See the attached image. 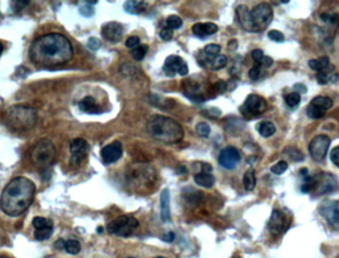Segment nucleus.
Masks as SVG:
<instances>
[{"instance_id":"nucleus-58","label":"nucleus","mask_w":339,"mask_h":258,"mask_svg":"<svg viewBox=\"0 0 339 258\" xmlns=\"http://www.w3.org/2000/svg\"><path fill=\"white\" fill-rule=\"evenodd\" d=\"M2 52H3V45L1 42H0V56H1Z\"/></svg>"},{"instance_id":"nucleus-52","label":"nucleus","mask_w":339,"mask_h":258,"mask_svg":"<svg viewBox=\"0 0 339 258\" xmlns=\"http://www.w3.org/2000/svg\"><path fill=\"white\" fill-rule=\"evenodd\" d=\"M178 74L181 75V76H187L189 74V67H188L186 62L180 67V69L178 71Z\"/></svg>"},{"instance_id":"nucleus-7","label":"nucleus","mask_w":339,"mask_h":258,"mask_svg":"<svg viewBox=\"0 0 339 258\" xmlns=\"http://www.w3.org/2000/svg\"><path fill=\"white\" fill-rule=\"evenodd\" d=\"M251 16L257 31L266 29L273 20L274 12L272 6L268 3H261L255 6L251 11Z\"/></svg>"},{"instance_id":"nucleus-12","label":"nucleus","mask_w":339,"mask_h":258,"mask_svg":"<svg viewBox=\"0 0 339 258\" xmlns=\"http://www.w3.org/2000/svg\"><path fill=\"white\" fill-rule=\"evenodd\" d=\"M290 222V218L284 211L280 209H274L268 222V228L272 234L280 235L289 228Z\"/></svg>"},{"instance_id":"nucleus-11","label":"nucleus","mask_w":339,"mask_h":258,"mask_svg":"<svg viewBox=\"0 0 339 258\" xmlns=\"http://www.w3.org/2000/svg\"><path fill=\"white\" fill-rule=\"evenodd\" d=\"M330 142V138L324 134L313 137L308 146L309 154L312 159L315 161H322L327 154Z\"/></svg>"},{"instance_id":"nucleus-30","label":"nucleus","mask_w":339,"mask_h":258,"mask_svg":"<svg viewBox=\"0 0 339 258\" xmlns=\"http://www.w3.org/2000/svg\"><path fill=\"white\" fill-rule=\"evenodd\" d=\"M64 249L69 254L76 255V254H79L81 252L82 246H81L80 241H78L76 239H69V240L65 241V248Z\"/></svg>"},{"instance_id":"nucleus-29","label":"nucleus","mask_w":339,"mask_h":258,"mask_svg":"<svg viewBox=\"0 0 339 258\" xmlns=\"http://www.w3.org/2000/svg\"><path fill=\"white\" fill-rule=\"evenodd\" d=\"M325 112H326L325 109L311 103H309V105L306 107V114L308 115V117L312 119H319L323 117Z\"/></svg>"},{"instance_id":"nucleus-28","label":"nucleus","mask_w":339,"mask_h":258,"mask_svg":"<svg viewBox=\"0 0 339 258\" xmlns=\"http://www.w3.org/2000/svg\"><path fill=\"white\" fill-rule=\"evenodd\" d=\"M33 226L36 229H44V228H54V223L52 219L43 217V216H36L33 218L32 221Z\"/></svg>"},{"instance_id":"nucleus-48","label":"nucleus","mask_w":339,"mask_h":258,"mask_svg":"<svg viewBox=\"0 0 339 258\" xmlns=\"http://www.w3.org/2000/svg\"><path fill=\"white\" fill-rule=\"evenodd\" d=\"M251 56L253 58V60L256 62V63H260L262 61V59L264 58V53L262 50L260 49H255L252 51L251 53Z\"/></svg>"},{"instance_id":"nucleus-26","label":"nucleus","mask_w":339,"mask_h":258,"mask_svg":"<svg viewBox=\"0 0 339 258\" xmlns=\"http://www.w3.org/2000/svg\"><path fill=\"white\" fill-rule=\"evenodd\" d=\"M308 67L311 70L316 71L317 73L325 71L329 67V59H328V57L323 56V57H320L319 59H316V60H314V59L309 60L308 61Z\"/></svg>"},{"instance_id":"nucleus-42","label":"nucleus","mask_w":339,"mask_h":258,"mask_svg":"<svg viewBox=\"0 0 339 258\" xmlns=\"http://www.w3.org/2000/svg\"><path fill=\"white\" fill-rule=\"evenodd\" d=\"M101 45H102L101 41L96 37H92L88 41V47L93 51H97L98 49H100Z\"/></svg>"},{"instance_id":"nucleus-5","label":"nucleus","mask_w":339,"mask_h":258,"mask_svg":"<svg viewBox=\"0 0 339 258\" xmlns=\"http://www.w3.org/2000/svg\"><path fill=\"white\" fill-rule=\"evenodd\" d=\"M138 226L139 221L135 217L129 215H120L110 221L107 224L106 229L110 234L120 237H128L135 231Z\"/></svg>"},{"instance_id":"nucleus-46","label":"nucleus","mask_w":339,"mask_h":258,"mask_svg":"<svg viewBox=\"0 0 339 258\" xmlns=\"http://www.w3.org/2000/svg\"><path fill=\"white\" fill-rule=\"evenodd\" d=\"M329 78H330V76H328L326 70L322 71V72H318L317 76H316V80H317L318 84H320V85H326L329 82Z\"/></svg>"},{"instance_id":"nucleus-61","label":"nucleus","mask_w":339,"mask_h":258,"mask_svg":"<svg viewBox=\"0 0 339 258\" xmlns=\"http://www.w3.org/2000/svg\"><path fill=\"white\" fill-rule=\"evenodd\" d=\"M127 258H133V257H127Z\"/></svg>"},{"instance_id":"nucleus-34","label":"nucleus","mask_w":339,"mask_h":258,"mask_svg":"<svg viewBox=\"0 0 339 258\" xmlns=\"http://www.w3.org/2000/svg\"><path fill=\"white\" fill-rule=\"evenodd\" d=\"M54 228H44V229H36L34 236L35 239L38 241H44L49 239L52 236Z\"/></svg>"},{"instance_id":"nucleus-56","label":"nucleus","mask_w":339,"mask_h":258,"mask_svg":"<svg viewBox=\"0 0 339 258\" xmlns=\"http://www.w3.org/2000/svg\"><path fill=\"white\" fill-rule=\"evenodd\" d=\"M339 80V75L338 74H332L329 78V82L331 83H336Z\"/></svg>"},{"instance_id":"nucleus-15","label":"nucleus","mask_w":339,"mask_h":258,"mask_svg":"<svg viewBox=\"0 0 339 258\" xmlns=\"http://www.w3.org/2000/svg\"><path fill=\"white\" fill-rule=\"evenodd\" d=\"M123 153L122 144L119 141H114L102 148L100 154L105 164H112L118 161Z\"/></svg>"},{"instance_id":"nucleus-57","label":"nucleus","mask_w":339,"mask_h":258,"mask_svg":"<svg viewBox=\"0 0 339 258\" xmlns=\"http://www.w3.org/2000/svg\"><path fill=\"white\" fill-rule=\"evenodd\" d=\"M86 4H88V5L92 6V5H96V4H97V1H86Z\"/></svg>"},{"instance_id":"nucleus-41","label":"nucleus","mask_w":339,"mask_h":258,"mask_svg":"<svg viewBox=\"0 0 339 258\" xmlns=\"http://www.w3.org/2000/svg\"><path fill=\"white\" fill-rule=\"evenodd\" d=\"M268 37L270 38V40H272L274 42H277V43L285 42V35L282 32L278 31V30H271L268 33Z\"/></svg>"},{"instance_id":"nucleus-36","label":"nucleus","mask_w":339,"mask_h":258,"mask_svg":"<svg viewBox=\"0 0 339 258\" xmlns=\"http://www.w3.org/2000/svg\"><path fill=\"white\" fill-rule=\"evenodd\" d=\"M288 168H289L288 163L286 161L282 160V161H279L277 164H275L271 167V172L275 175H282L288 170Z\"/></svg>"},{"instance_id":"nucleus-62","label":"nucleus","mask_w":339,"mask_h":258,"mask_svg":"<svg viewBox=\"0 0 339 258\" xmlns=\"http://www.w3.org/2000/svg\"><path fill=\"white\" fill-rule=\"evenodd\" d=\"M0 258H4V257H0Z\"/></svg>"},{"instance_id":"nucleus-24","label":"nucleus","mask_w":339,"mask_h":258,"mask_svg":"<svg viewBox=\"0 0 339 258\" xmlns=\"http://www.w3.org/2000/svg\"><path fill=\"white\" fill-rule=\"evenodd\" d=\"M257 130L261 136L268 138L275 134L276 126L271 121H262L257 125Z\"/></svg>"},{"instance_id":"nucleus-14","label":"nucleus","mask_w":339,"mask_h":258,"mask_svg":"<svg viewBox=\"0 0 339 258\" xmlns=\"http://www.w3.org/2000/svg\"><path fill=\"white\" fill-rule=\"evenodd\" d=\"M90 146L88 142L83 138H76L70 144V151L72 154L71 163L73 165L80 164L89 152Z\"/></svg>"},{"instance_id":"nucleus-44","label":"nucleus","mask_w":339,"mask_h":258,"mask_svg":"<svg viewBox=\"0 0 339 258\" xmlns=\"http://www.w3.org/2000/svg\"><path fill=\"white\" fill-rule=\"evenodd\" d=\"M139 45H140V38L138 36H131L125 42V46L130 49H134L138 47Z\"/></svg>"},{"instance_id":"nucleus-20","label":"nucleus","mask_w":339,"mask_h":258,"mask_svg":"<svg viewBox=\"0 0 339 258\" xmlns=\"http://www.w3.org/2000/svg\"><path fill=\"white\" fill-rule=\"evenodd\" d=\"M160 208H161V219L167 222L171 219V209H170V191L164 189L160 196Z\"/></svg>"},{"instance_id":"nucleus-43","label":"nucleus","mask_w":339,"mask_h":258,"mask_svg":"<svg viewBox=\"0 0 339 258\" xmlns=\"http://www.w3.org/2000/svg\"><path fill=\"white\" fill-rule=\"evenodd\" d=\"M174 36V31L169 28V27H165L161 30L160 32V38L164 41H170Z\"/></svg>"},{"instance_id":"nucleus-35","label":"nucleus","mask_w":339,"mask_h":258,"mask_svg":"<svg viewBox=\"0 0 339 258\" xmlns=\"http://www.w3.org/2000/svg\"><path fill=\"white\" fill-rule=\"evenodd\" d=\"M167 27L173 29H180L183 25V20L177 15H171L167 18Z\"/></svg>"},{"instance_id":"nucleus-18","label":"nucleus","mask_w":339,"mask_h":258,"mask_svg":"<svg viewBox=\"0 0 339 258\" xmlns=\"http://www.w3.org/2000/svg\"><path fill=\"white\" fill-rule=\"evenodd\" d=\"M184 63H185V61L180 56H176V55L169 56L165 61V65L163 67V72L166 74V76L173 78L176 76L180 67Z\"/></svg>"},{"instance_id":"nucleus-54","label":"nucleus","mask_w":339,"mask_h":258,"mask_svg":"<svg viewBox=\"0 0 339 258\" xmlns=\"http://www.w3.org/2000/svg\"><path fill=\"white\" fill-rule=\"evenodd\" d=\"M293 88H294V90L296 91V93L299 94V95L305 94V93H306V88H305V86L302 85V84H295Z\"/></svg>"},{"instance_id":"nucleus-37","label":"nucleus","mask_w":339,"mask_h":258,"mask_svg":"<svg viewBox=\"0 0 339 258\" xmlns=\"http://www.w3.org/2000/svg\"><path fill=\"white\" fill-rule=\"evenodd\" d=\"M221 51V47L217 44H208L204 47L203 52L208 56V57H216Z\"/></svg>"},{"instance_id":"nucleus-9","label":"nucleus","mask_w":339,"mask_h":258,"mask_svg":"<svg viewBox=\"0 0 339 258\" xmlns=\"http://www.w3.org/2000/svg\"><path fill=\"white\" fill-rule=\"evenodd\" d=\"M318 212L331 227L339 231V201H324L319 206Z\"/></svg>"},{"instance_id":"nucleus-39","label":"nucleus","mask_w":339,"mask_h":258,"mask_svg":"<svg viewBox=\"0 0 339 258\" xmlns=\"http://www.w3.org/2000/svg\"><path fill=\"white\" fill-rule=\"evenodd\" d=\"M261 73H262V66H261L260 63H256V64L251 68V70L249 71L248 76H249V78H250L252 81H257V80L260 78Z\"/></svg>"},{"instance_id":"nucleus-1","label":"nucleus","mask_w":339,"mask_h":258,"mask_svg":"<svg viewBox=\"0 0 339 258\" xmlns=\"http://www.w3.org/2000/svg\"><path fill=\"white\" fill-rule=\"evenodd\" d=\"M74 49L67 37L50 33L37 38L29 48L30 60L36 66L53 68L72 60Z\"/></svg>"},{"instance_id":"nucleus-10","label":"nucleus","mask_w":339,"mask_h":258,"mask_svg":"<svg viewBox=\"0 0 339 258\" xmlns=\"http://www.w3.org/2000/svg\"><path fill=\"white\" fill-rule=\"evenodd\" d=\"M313 180L314 185L312 192H314L317 196L333 193L338 189V182L336 178L330 174L321 173L317 176H314Z\"/></svg>"},{"instance_id":"nucleus-50","label":"nucleus","mask_w":339,"mask_h":258,"mask_svg":"<svg viewBox=\"0 0 339 258\" xmlns=\"http://www.w3.org/2000/svg\"><path fill=\"white\" fill-rule=\"evenodd\" d=\"M15 6H12L14 11H20L21 9H23L26 5L29 4L28 1H15V2H12Z\"/></svg>"},{"instance_id":"nucleus-27","label":"nucleus","mask_w":339,"mask_h":258,"mask_svg":"<svg viewBox=\"0 0 339 258\" xmlns=\"http://www.w3.org/2000/svg\"><path fill=\"white\" fill-rule=\"evenodd\" d=\"M243 184H244V187L247 191L251 192L255 189V186H256V176H255V171L254 169L250 168L248 169L244 176H243Z\"/></svg>"},{"instance_id":"nucleus-49","label":"nucleus","mask_w":339,"mask_h":258,"mask_svg":"<svg viewBox=\"0 0 339 258\" xmlns=\"http://www.w3.org/2000/svg\"><path fill=\"white\" fill-rule=\"evenodd\" d=\"M213 89H214L216 92L224 93L225 90H226V84H225V82H223V81H218L217 83L214 84Z\"/></svg>"},{"instance_id":"nucleus-38","label":"nucleus","mask_w":339,"mask_h":258,"mask_svg":"<svg viewBox=\"0 0 339 258\" xmlns=\"http://www.w3.org/2000/svg\"><path fill=\"white\" fill-rule=\"evenodd\" d=\"M285 152L288 154L289 158H290L291 160H292V161L299 162V161H302V160H303V154H302L299 150H297L296 148L287 149Z\"/></svg>"},{"instance_id":"nucleus-31","label":"nucleus","mask_w":339,"mask_h":258,"mask_svg":"<svg viewBox=\"0 0 339 258\" xmlns=\"http://www.w3.org/2000/svg\"><path fill=\"white\" fill-rule=\"evenodd\" d=\"M310 103L314 104L316 106H319V107H321V108H323L325 110L329 109L332 106V104H333L332 101L329 98H327V97H316V98L312 99Z\"/></svg>"},{"instance_id":"nucleus-33","label":"nucleus","mask_w":339,"mask_h":258,"mask_svg":"<svg viewBox=\"0 0 339 258\" xmlns=\"http://www.w3.org/2000/svg\"><path fill=\"white\" fill-rule=\"evenodd\" d=\"M285 102H286L288 106H290L291 108L296 107L299 104V103H300V95L297 94L296 92L289 94L288 96H286Z\"/></svg>"},{"instance_id":"nucleus-51","label":"nucleus","mask_w":339,"mask_h":258,"mask_svg":"<svg viewBox=\"0 0 339 258\" xmlns=\"http://www.w3.org/2000/svg\"><path fill=\"white\" fill-rule=\"evenodd\" d=\"M273 59L271 58V57H269V56H264V58L262 59V61L260 62V64H261V66L262 67H265V68H269V67H271L272 65H273Z\"/></svg>"},{"instance_id":"nucleus-25","label":"nucleus","mask_w":339,"mask_h":258,"mask_svg":"<svg viewBox=\"0 0 339 258\" xmlns=\"http://www.w3.org/2000/svg\"><path fill=\"white\" fill-rule=\"evenodd\" d=\"M207 66L212 70H219L226 66L227 58L224 55H218L216 57H208L205 60Z\"/></svg>"},{"instance_id":"nucleus-55","label":"nucleus","mask_w":339,"mask_h":258,"mask_svg":"<svg viewBox=\"0 0 339 258\" xmlns=\"http://www.w3.org/2000/svg\"><path fill=\"white\" fill-rule=\"evenodd\" d=\"M65 241L66 240H64V239H58L57 241H56V243H55V247L56 248H58V249H60V250H62V249H64L65 248Z\"/></svg>"},{"instance_id":"nucleus-4","label":"nucleus","mask_w":339,"mask_h":258,"mask_svg":"<svg viewBox=\"0 0 339 258\" xmlns=\"http://www.w3.org/2000/svg\"><path fill=\"white\" fill-rule=\"evenodd\" d=\"M37 121V112L34 108L25 105L10 107L6 115V124L13 130L22 131L32 128Z\"/></svg>"},{"instance_id":"nucleus-40","label":"nucleus","mask_w":339,"mask_h":258,"mask_svg":"<svg viewBox=\"0 0 339 258\" xmlns=\"http://www.w3.org/2000/svg\"><path fill=\"white\" fill-rule=\"evenodd\" d=\"M195 130H196V132L198 133V135L199 136H201V137H208L209 136V134H210V127H209V125L207 124V123H205V122H200V123H198L197 125H196V127H195Z\"/></svg>"},{"instance_id":"nucleus-59","label":"nucleus","mask_w":339,"mask_h":258,"mask_svg":"<svg viewBox=\"0 0 339 258\" xmlns=\"http://www.w3.org/2000/svg\"><path fill=\"white\" fill-rule=\"evenodd\" d=\"M102 231H103V228H102L101 226H99V227L97 228V232H98V233H101Z\"/></svg>"},{"instance_id":"nucleus-32","label":"nucleus","mask_w":339,"mask_h":258,"mask_svg":"<svg viewBox=\"0 0 339 258\" xmlns=\"http://www.w3.org/2000/svg\"><path fill=\"white\" fill-rule=\"evenodd\" d=\"M147 51H148V46L147 45H139L138 47L132 49L131 51V56L133 57L134 60L136 61H142L146 54H147Z\"/></svg>"},{"instance_id":"nucleus-19","label":"nucleus","mask_w":339,"mask_h":258,"mask_svg":"<svg viewBox=\"0 0 339 258\" xmlns=\"http://www.w3.org/2000/svg\"><path fill=\"white\" fill-rule=\"evenodd\" d=\"M192 30L195 36H197L199 38H204L206 36L215 34L218 31V27L216 24L211 23V22L196 23L193 26Z\"/></svg>"},{"instance_id":"nucleus-13","label":"nucleus","mask_w":339,"mask_h":258,"mask_svg":"<svg viewBox=\"0 0 339 258\" xmlns=\"http://www.w3.org/2000/svg\"><path fill=\"white\" fill-rule=\"evenodd\" d=\"M240 160L239 151L232 146L225 147L221 150L218 155V163L219 165L227 170H232L236 167Z\"/></svg>"},{"instance_id":"nucleus-60","label":"nucleus","mask_w":339,"mask_h":258,"mask_svg":"<svg viewBox=\"0 0 339 258\" xmlns=\"http://www.w3.org/2000/svg\"><path fill=\"white\" fill-rule=\"evenodd\" d=\"M153 258H167V257H164V256H156V257H153Z\"/></svg>"},{"instance_id":"nucleus-8","label":"nucleus","mask_w":339,"mask_h":258,"mask_svg":"<svg viewBox=\"0 0 339 258\" xmlns=\"http://www.w3.org/2000/svg\"><path fill=\"white\" fill-rule=\"evenodd\" d=\"M267 109V102L264 98L258 95H249L240 107L241 113L245 117H255L264 113Z\"/></svg>"},{"instance_id":"nucleus-22","label":"nucleus","mask_w":339,"mask_h":258,"mask_svg":"<svg viewBox=\"0 0 339 258\" xmlns=\"http://www.w3.org/2000/svg\"><path fill=\"white\" fill-rule=\"evenodd\" d=\"M147 8V3L144 1H136V0H128L124 3V10L133 15L143 13Z\"/></svg>"},{"instance_id":"nucleus-45","label":"nucleus","mask_w":339,"mask_h":258,"mask_svg":"<svg viewBox=\"0 0 339 258\" xmlns=\"http://www.w3.org/2000/svg\"><path fill=\"white\" fill-rule=\"evenodd\" d=\"M80 12L85 17H92L95 14V9L93 6H90L87 4V5H83L82 7H80Z\"/></svg>"},{"instance_id":"nucleus-6","label":"nucleus","mask_w":339,"mask_h":258,"mask_svg":"<svg viewBox=\"0 0 339 258\" xmlns=\"http://www.w3.org/2000/svg\"><path fill=\"white\" fill-rule=\"evenodd\" d=\"M55 157V147L48 139L40 140L32 152V160L38 166L49 165Z\"/></svg>"},{"instance_id":"nucleus-23","label":"nucleus","mask_w":339,"mask_h":258,"mask_svg":"<svg viewBox=\"0 0 339 258\" xmlns=\"http://www.w3.org/2000/svg\"><path fill=\"white\" fill-rule=\"evenodd\" d=\"M194 182L196 185L203 187V188H211L214 183L215 179L210 173H204L200 172L194 175Z\"/></svg>"},{"instance_id":"nucleus-21","label":"nucleus","mask_w":339,"mask_h":258,"mask_svg":"<svg viewBox=\"0 0 339 258\" xmlns=\"http://www.w3.org/2000/svg\"><path fill=\"white\" fill-rule=\"evenodd\" d=\"M79 107L82 111L89 114H97L100 112L99 106L97 104V101L93 97H86L83 99L79 103Z\"/></svg>"},{"instance_id":"nucleus-3","label":"nucleus","mask_w":339,"mask_h":258,"mask_svg":"<svg viewBox=\"0 0 339 258\" xmlns=\"http://www.w3.org/2000/svg\"><path fill=\"white\" fill-rule=\"evenodd\" d=\"M149 135L164 143H177L184 138V129L181 124L167 116L154 115L147 123Z\"/></svg>"},{"instance_id":"nucleus-16","label":"nucleus","mask_w":339,"mask_h":258,"mask_svg":"<svg viewBox=\"0 0 339 258\" xmlns=\"http://www.w3.org/2000/svg\"><path fill=\"white\" fill-rule=\"evenodd\" d=\"M102 36L110 42H118L123 34V27L117 22H109L102 27Z\"/></svg>"},{"instance_id":"nucleus-17","label":"nucleus","mask_w":339,"mask_h":258,"mask_svg":"<svg viewBox=\"0 0 339 258\" xmlns=\"http://www.w3.org/2000/svg\"><path fill=\"white\" fill-rule=\"evenodd\" d=\"M236 13H237L240 25L244 30L248 32L257 31L254 25L253 19H252V16H251V11H249L245 5H239L236 8Z\"/></svg>"},{"instance_id":"nucleus-2","label":"nucleus","mask_w":339,"mask_h":258,"mask_svg":"<svg viewBox=\"0 0 339 258\" xmlns=\"http://www.w3.org/2000/svg\"><path fill=\"white\" fill-rule=\"evenodd\" d=\"M36 186L26 177H16L11 180L0 198V207L9 216L22 214L33 203Z\"/></svg>"},{"instance_id":"nucleus-53","label":"nucleus","mask_w":339,"mask_h":258,"mask_svg":"<svg viewBox=\"0 0 339 258\" xmlns=\"http://www.w3.org/2000/svg\"><path fill=\"white\" fill-rule=\"evenodd\" d=\"M162 239L166 242H172L174 239H175V233L173 231H170V232H167L166 234H164L162 236Z\"/></svg>"},{"instance_id":"nucleus-47","label":"nucleus","mask_w":339,"mask_h":258,"mask_svg":"<svg viewBox=\"0 0 339 258\" xmlns=\"http://www.w3.org/2000/svg\"><path fill=\"white\" fill-rule=\"evenodd\" d=\"M330 160L339 169V146L332 149L330 153Z\"/></svg>"}]
</instances>
